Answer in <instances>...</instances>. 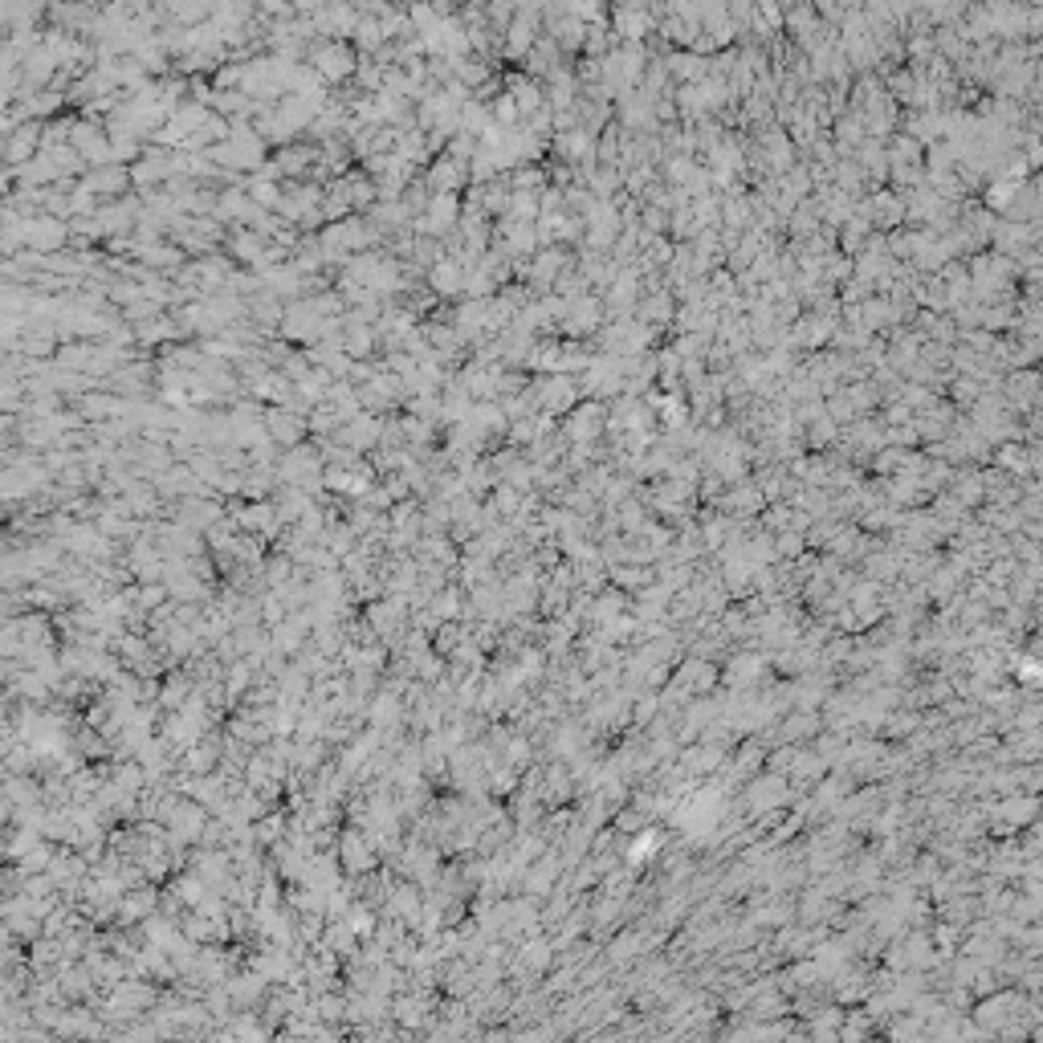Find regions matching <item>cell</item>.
Returning <instances> with one entry per match:
<instances>
[{
    "mask_svg": "<svg viewBox=\"0 0 1043 1043\" xmlns=\"http://www.w3.org/2000/svg\"><path fill=\"white\" fill-rule=\"evenodd\" d=\"M339 860H342V872H347V877H364V872H376L379 848L364 828H351V831H342Z\"/></svg>",
    "mask_w": 1043,
    "mask_h": 1043,
    "instance_id": "obj_1",
    "label": "cell"
}]
</instances>
